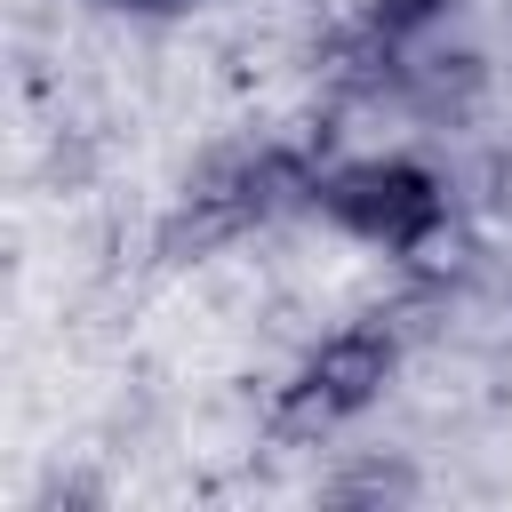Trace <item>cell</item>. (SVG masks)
Here are the masks:
<instances>
[{"label": "cell", "mask_w": 512, "mask_h": 512, "mask_svg": "<svg viewBox=\"0 0 512 512\" xmlns=\"http://www.w3.org/2000/svg\"><path fill=\"white\" fill-rule=\"evenodd\" d=\"M376 376H384V344H376V336H344L328 360L304 368L288 416H296V424H336V416H352V408L376 392Z\"/></svg>", "instance_id": "1"}, {"label": "cell", "mask_w": 512, "mask_h": 512, "mask_svg": "<svg viewBox=\"0 0 512 512\" xmlns=\"http://www.w3.org/2000/svg\"><path fill=\"white\" fill-rule=\"evenodd\" d=\"M448 0H376V16L392 24V32H408V24H424V16H440Z\"/></svg>", "instance_id": "3"}, {"label": "cell", "mask_w": 512, "mask_h": 512, "mask_svg": "<svg viewBox=\"0 0 512 512\" xmlns=\"http://www.w3.org/2000/svg\"><path fill=\"white\" fill-rule=\"evenodd\" d=\"M336 208H344L360 232H376V240H416V232L432 224V192H424V176H408V168H360V176H344V184H336Z\"/></svg>", "instance_id": "2"}, {"label": "cell", "mask_w": 512, "mask_h": 512, "mask_svg": "<svg viewBox=\"0 0 512 512\" xmlns=\"http://www.w3.org/2000/svg\"><path fill=\"white\" fill-rule=\"evenodd\" d=\"M504 200H512V152H504Z\"/></svg>", "instance_id": "4"}]
</instances>
